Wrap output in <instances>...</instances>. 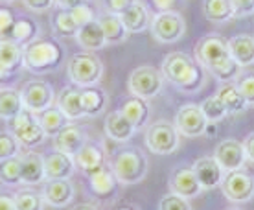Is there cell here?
<instances>
[{
    "mask_svg": "<svg viewBox=\"0 0 254 210\" xmlns=\"http://www.w3.org/2000/svg\"><path fill=\"white\" fill-rule=\"evenodd\" d=\"M37 120H39V124H41L43 131L46 133V137H50V139H56V137L70 124V120L61 113V109H59L58 105H54V107L46 109L43 113H39Z\"/></svg>",
    "mask_w": 254,
    "mask_h": 210,
    "instance_id": "1f68e13d",
    "label": "cell"
},
{
    "mask_svg": "<svg viewBox=\"0 0 254 210\" xmlns=\"http://www.w3.org/2000/svg\"><path fill=\"white\" fill-rule=\"evenodd\" d=\"M225 210H242L240 207H230V209H225Z\"/></svg>",
    "mask_w": 254,
    "mask_h": 210,
    "instance_id": "6f0895ef",
    "label": "cell"
},
{
    "mask_svg": "<svg viewBox=\"0 0 254 210\" xmlns=\"http://www.w3.org/2000/svg\"><path fill=\"white\" fill-rule=\"evenodd\" d=\"M151 35L159 43H175L185 35L186 22L185 17L177 11L157 13L151 20Z\"/></svg>",
    "mask_w": 254,
    "mask_h": 210,
    "instance_id": "30bf717a",
    "label": "cell"
},
{
    "mask_svg": "<svg viewBox=\"0 0 254 210\" xmlns=\"http://www.w3.org/2000/svg\"><path fill=\"white\" fill-rule=\"evenodd\" d=\"M0 181L7 186L22 185V172H20V157L2 160L0 162Z\"/></svg>",
    "mask_w": 254,
    "mask_h": 210,
    "instance_id": "f35d334b",
    "label": "cell"
},
{
    "mask_svg": "<svg viewBox=\"0 0 254 210\" xmlns=\"http://www.w3.org/2000/svg\"><path fill=\"white\" fill-rule=\"evenodd\" d=\"M4 2H13V0H4Z\"/></svg>",
    "mask_w": 254,
    "mask_h": 210,
    "instance_id": "680465c9",
    "label": "cell"
},
{
    "mask_svg": "<svg viewBox=\"0 0 254 210\" xmlns=\"http://www.w3.org/2000/svg\"><path fill=\"white\" fill-rule=\"evenodd\" d=\"M17 20V15L11 7L0 6V41H7L13 30V24Z\"/></svg>",
    "mask_w": 254,
    "mask_h": 210,
    "instance_id": "7bdbcfd3",
    "label": "cell"
},
{
    "mask_svg": "<svg viewBox=\"0 0 254 210\" xmlns=\"http://www.w3.org/2000/svg\"><path fill=\"white\" fill-rule=\"evenodd\" d=\"M111 170L115 172L120 185H138L147 175L149 162L147 157L138 147H124L116 151L111 162Z\"/></svg>",
    "mask_w": 254,
    "mask_h": 210,
    "instance_id": "3957f363",
    "label": "cell"
},
{
    "mask_svg": "<svg viewBox=\"0 0 254 210\" xmlns=\"http://www.w3.org/2000/svg\"><path fill=\"white\" fill-rule=\"evenodd\" d=\"M229 39H225L219 33H208L197 41L195 45V61L204 70H208L217 61L229 58Z\"/></svg>",
    "mask_w": 254,
    "mask_h": 210,
    "instance_id": "8fae6325",
    "label": "cell"
},
{
    "mask_svg": "<svg viewBox=\"0 0 254 210\" xmlns=\"http://www.w3.org/2000/svg\"><path fill=\"white\" fill-rule=\"evenodd\" d=\"M72 210H100V209L92 203H79V205H76Z\"/></svg>",
    "mask_w": 254,
    "mask_h": 210,
    "instance_id": "11a10c76",
    "label": "cell"
},
{
    "mask_svg": "<svg viewBox=\"0 0 254 210\" xmlns=\"http://www.w3.org/2000/svg\"><path fill=\"white\" fill-rule=\"evenodd\" d=\"M236 17H247L254 13V0H230Z\"/></svg>",
    "mask_w": 254,
    "mask_h": 210,
    "instance_id": "bcb514c9",
    "label": "cell"
},
{
    "mask_svg": "<svg viewBox=\"0 0 254 210\" xmlns=\"http://www.w3.org/2000/svg\"><path fill=\"white\" fill-rule=\"evenodd\" d=\"M9 76H11V74H9V72H6V70L0 67V89H4V85L7 83Z\"/></svg>",
    "mask_w": 254,
    "mask_h": 210,
    "instance_id": "db71d44e",
    "label": "cell"
},
{
    "mask_svg": "<svg viewBox=\"0 0 254 210\" xmlns=\"http://www.w3.org/2000/svg\"><path fill=\"white\" fill-rule=\"evenodd\" d=\"M70 81L77 87H92L103 76V63L94 52H77L66 63Z\"/></svg>",
    "mask_w": 254,
    "mask_h": 210,
    "instance_id": "277c9868",
    "label": "cell"
},
{
    "mask_svg": "<svg viewBox=\"0 0 254 210\" xmlns=\"http://www.w3.org/2000/svg\"><path fill=\"white\" fill-rule=\"evenodd\" d=\"M41 194L46 205H50L54 209H63L72 203V199L76 196V188L70 183V179H54V181H46Z\"/></svg>",
    "mask_w": 254,
    "mask_h": 210,
    "instance_id": "ac0fdd59",
    "label": "cell"
},
{
    "mask_svg": "<svg viewBox=\"0 0 254 210\" xmlns=\"http://www.w3.org/2000/svg\"><path fill=\"white\" fill-rule=\"evenodd\" d=\"M20 98H22L24 109L32 111L33 115H39L46 109L54 107L56 92H54V87L45 79H32L22 85Z\"/></svg>",
    "mask_w": 254,
    "mask_h": 210,
    "instance_id": "ba28073f",
    "label": "cell"
},
{
    "mask_svg": "<svg viewBox=\"0 0 254 210\" xmlns=\"http://www.w3.org/2000/svg\"><path fill=\"white\" fill-rule=\"evenodd\" d=\"M131 96H138L142 100H151L160 94L164 87V76L159 69L151 65H142L131 72L129 81H127Z\"/></svg>",
    "mask_w": 254,
    "mask_h": 210,
    "instance_id": "8992f818",
    "label": "cell"
},
{
    "mask_svg": "<svg viewBox=\"0 0 254 210\" xmlns=\"http://www.w3.org/2000/svg\"><path fill=\"white\" fill-rule=\"evenodd\" d=\"M159 210H191L190 199H185L175 194H166L164 198L160 199Z\"/></svg>",
    "mask_w": 254,
    "mask_h": 210,
    "instance_id": "ee69618b",
    "label": "cell"
},
{
    "mask_svg": "<svg viewBox=\"0 0 254 210\" xmlns=\"http://www.w3.org/2000/svg\"><path fill=\"white\" fill-rule=\"evenodd\" d=\"M56 4H58L59 7H63V9H72V7L87 4V0H56Z\"/></svg>",
    "mask_w": 254,
    "mask_h": 210,
    "instance_id": "f5cc1de1",
    "label": "cell"
},
{
    "mask_svg": "<svg viewBox=\"0 0 254 210\" xmlns=\"http://www.w3.org/2000/svg\"><path fill=\"white\" fill-rule=\"evenodd\" d=\"M79 89L81 87H77V85H66L61 89L58 96V107L61 109V113H63L70 122L72 120H79L83 118V107H81V96H79Z\"/></svg>",
    "mask_w": 254,
    "mask_h": 210,
    "instance_id": "d4e9b609",
    "label": "cell"
},
{
    "mask_svg": "<svg viewBox=\"0 0 254 210\" xmlns=\"http://www.w3.org/2000/svg\"><path fill=\"white\" fill-rule=\"evenodd\" d=\"M173 126L177 128L179 135L188 137V139H195V137L206 133L208 120L204 118L203 111L197 103H185L179 107Z\"/></svg>",
    "mask_w": 254,
    "mask_h": 210,
    "instance_id": "7c38bea8",
    "label": "cell"
},
{
    "mask_svg": "<svg viewBox=\"0 0 254 210\" xmlns=\"http://www.w3.org/2000/svg\"><path fill=\"white\" fill-rule=\"evenodd\" d=\"M113 210H138L134 205H129V203H120V205H116Z\"/></svg>",
    "mask_w": 254,
    "mask_h": 210,
    "instance_id": "9f6ffc18",
    "label": "cell"
},
{
    "mask_svg": "<svg viewBox=\"0 0 254 210\" xmlns=\"http://www.w3.org/2000/svg\"><path fill=\"white\" fill-rule=\"evenodd\" d=\"M243 149L251 162H254V133H249L243 140Z\"/></svg>",
    "mask_w": 254,
    "mask_h": 210,
    "instance_id": "f907efd6",
    "label": "cell"
},
{
    "mask_svg": "<svg viewBox=\"0 0 254 210\" xmlns=\"http://www.w3.org/2000/svg\"><path fill=\"white\" fill-rule=\"evenodd\" d=\"M17 210H45V199L43 194L35 190H19L13 196Z\"/></svg>",
    "mask_w": 254,
    "mask_h": 210,
    "instance_id": "74e56055",
    "label": "cell"
},
{
    "mask_svg": "<svg viewBox=\"0 0 254 210\" xmlns=\"http://www.w3.org/2000/svg\"><path fill=\"white\" fill-rule=\"evenodd\" d=\"M146 146L155 155H172L181 146V135L173 122L157 120L146 129Z\"/></svg>",
    "mask_w": 254,
    "mask_h": 210,
    "instance_id": "5b68a950",
    "label": "cell"
},
{
    "mask_svg": "<svg viewBox=\"0 0 254 210\" xmlns=\"http://www.w3.org/2000/svg\"><path fill=\"white\" fill-rule=\"evenodd\" d=\"M105 135L115 142H127L131 140L136 133V129L131 126V122L122 115L120 111H111L105 118Z\"/></svg>",
    "mask_w": 254,
    "mask_h": 210,
    "instance_id": "484cf974",
    "label": "cell"
},
{
    "mask_svg": "<svg viewBox=\"0 0 254 210\" xmlns=\"http://www.w3.org/2000/svg\"><path fill=\"white\" fill-rule=\"evenodd\" d=\"M77 45L85 48L87 52H94V50H102L107 46L105 43V35H103V30L98 20H92L89 24L81 26L76 33Z\"/></svg>",
    "mask_w": 254,
    "mask_h": 210,
    "instance_id": "83f0119b",
    "label": "cell"
},
{
    "mask_svg": "<svg viewBox=\"0 0 254 210\" xmlns=\"http://www.w3.org/2000/svg\"><path fill=\"white\" fill-rule=\"evenodd\" d=\"M89 140V135L85 131L83 126L79 124H68L66 128L61 131V133L54 139V146L56 149L63 153H68V155H76L79 149L83 147V144Z\"/></svg>",
    "mask_w": 254,
    "mask_h": 210,
    "instance_id": "44dd1931",
    "label": "cell"
},
{
    "mask_svg": "<svg viewBox=\"0 0 254 210\" xmlns=\"http://www.w3.org/2000/svg\"><path fill=\"white\" fill-rule=\"evenodd\" d=\"M45 159V175L46 181H54V179H70L76 173V162L74 157L68 153H63L59 149H54L48 153Z\"/></svg>",
    "mask_w": 254,
    "mask_h": 210,
    "instance_id": "d6986e66",
    "label": "cell"
},
{
    "mask_svg": "<svg viewBox=\"0 0 254 210\" xmlns=\"http://www.w3.org/2000/svg\"><path fill=\"white\" fill-rule=\"evenodd\" d=\"M214 159L217 164L221 166L225 172H234V170H242L247 155L243 149V142L236 139H225L214 149Z\"/></svg>",
    "mask_w": 254,
    "mask_h": 210,
    "instance_id": "4fadbf2b",
    "label": "cell"
},
{
    "mask_svg": "<svg viewBox=\"0 0 254 210\" xmlns=\"http://www.w3.org/2000/svg\"><path fill=\"white\" fill-rule=\"evenodd\" d=\"M236 87L243 96V100L247 102V105H254V70L240 74V77L236 79Z\"/></svg>",
    "mask_w": 254,
    "mask_h": 210,
    "instance_id": "b9f144b4",
    "label": "cell"
},
{
    "mask_svg": "<svg viewBox=\"0 0 254 210\" xmlns=\"http://www.w3.org/2000/svg\"><path fill=\"white\" fill-rule=\"evenodd\" d=\"M0 210H17L15 201H13V196L0 194Z\"/></svg>",
    "mask_w": 254,
    "mask_h": 210,
    "instance_id": "816d5d0a",
    "label": "cell"
},
{
    "mask_svg": "<svg viewBox=\"0 0 254 210\" xmlns=\"http://www.w3.org/2000/svg\"><path fill=\"white\" fill-rule=\"evenodd\" d=\"M193 173H195L197 181L203 190H214L217 186H221L223 179H225V170L217 164V160L214 159V155H204L191 164Z\"/></svg>",
    "mask_w": 254,
    "mask_h": 210,
    "instance_id": "2e32d148",
    "label": "cell"
},
{
    "mask_svg": "<svg viewBox=\"0 0 254 210\" xmlns=\"http://www.w3.org/2000/svg\"><path fill=\"white\" fill-rule=\"evenodd\" d=\"M136 0H105V7L109 9V13L115 15H122L124 11H127L129 7L133 6Z\"/></svg>",
    "mask_w": 254,
    "mask_h": 210,
    "instance_id": "7dc6e473",
    "label": "cell"
},
{
    "mask_svg": "<svg viewBox=\"0 0 254 210\" xmlns=\"http://www.w3.org/2000/svg\"><path fill=\"white\" fill-rule=\"evenodd\" d=\"M52 28L58 35H63V37H76L79 30L70 15V9H63V7H58L52 13Z\"/></svg>",
    "mask_w": 254,
    "mask_h": 210,
    "instance_id": "d590c367",
    "label": "cell"
},
{
    "mask_svg": "<svg viewBox=\"0 0 254 210\" xmlns=\"http://www.w3.org/2000/svg\"><path fill=\"white\" fill-rule=\"evenodd\" d=\"M162 76L166 81L175 85L181 92L193 94L204 87L206 70L185 52H172L162 61Z\"/></svg>",
    "mask_w": 254,
    "mask_h": 210,
    "instance_id": "6da1fadb",
    "label": "cell"
},
{
    "mask_svg": "<svg viewBox=\"0 0 254 210\" xmlns=\"http://www.w3.org/2000/svg\"><path fill=\"white\" fill-rule=\"evenodd\" d=\"M216 94L223 102V105H225L229 115H240V113H245V111H247L249 105H247V102L243 100V96L240 94L236 83H223Z\"/></svg>",
    "mask_w": 254,
    "mask_h": 210,
    "instance_id": "d6a6232c",
    "label": "cell"
},
{
    "mask_svg": "<svg viewBox=\"0 0 254 210\" xmlns=\"http://www.w3.org/2000/svg\"><path fill=\"white\" fill-rule=\"evenodd\" d=\"M153 7L159 13H166V11H175V7L181 4V0H151Z\"/></svg>",
    "mask_w": 254,
    "mask_h": 210,
    "instance_id": "681fc988",
    "label": "cell"
},
{
    "mask_svg": "<svg viewBox=\"0 0 254 210\" xmlns=\"http://www.w3.org/2000/svg\"><path fill=\"white\" fill-rule=\"evenodd\" d=\"M0 67L15 74L24 67V48L13 41H0Z\"/></svg>",
    "mask_w": 254,
    "mask_h": 210,
    "instance_id": "4dcf8cb0",
    "label": "cell"
},
{
    "mask_svg": "<svg viewBox=\"0 0 254 210\" xmlns=\"http://www.w3.org/2000/svg\"><path fill=\"white\" fill-rule=\"evenodd\" d=\"M89 190L92 196L100 199H111L115 198L120 190V181L116 179L115 172L111 170V166H103L100 170H96L89 175Z\"/></svg>",
    "mask_w": 254,
    "mask_h": 210,
    "instance_id": "e0dca14e",
    "label": "cell"
},
{
    "mask_svg": "<svg viewBox=\"0 0 254 210\" xmlns=\"http://www.w3.org/2000/svg\"><path fill=\"white\" fill-rule=\"evenodd\" d=\"M96 20L102 26L107 45H120V43H124V41L129 37L126 26H124V22H122V19H120V15L103 13V15H100Z\"/></svg>",
    "mask_w": 254,
    "mask_h": 210,
    "instance_id": "f1b7e54d",
    "label": "cell"
},
{
    "mask_svg": "<svg viewBox=\"0 0 254 210\" xmlns=\"http://www.w3.org/2000/svg\"><path fill=\"white\" fill-rule=\"evenodd\" d=\"M79 96H81V107H83V115L89 116V118H96L100 116L107 107L109 98L105 94V90L98 85H92V87H81L79 89Z\"/></svg>",
    "mask_w": 254,
    "mask_h": 210,
    "instance_id": "603a6c76",
    "label": "cell"
},
{
    "mask_svg": "<svg viewBox=\"0 0 254 210\" xmlns=\"http://www.w3.org/2000/svg\"><path fill=\"white\" fill-rule=\"evenodd\" d=\"M199 107H201V111H203L204 118L208 120V124H217V122H221L223 118H227V116H229L227 109H225V105H223L221 100L217 98V94L206 98Z\"/></svg>",
    "mask_w": 254,
    "mask_h": 210,
    "instance_id": "ab89813d",
    "label": "cell"
},
{
    "mask_svg": "<svg viewBox=\"0 0 254 210\" xmlns=\"http://www.w3.org/2000/svg\"><path fill=\"white\" fill-rule=\"evenodd\" d=\"M122 22L126 26L127 33H142L146 32L147 28L151 26V19H149V11L142 2H134L133 6L129 7L127 11L120 15Z\"/></svg>",
    "mask_w": 254,
    "mask_h": 210,
    "instance_id": "4316f807",
    "label": "cell"
},
{
    "mask_svg": "<svg viewBox=\"0 0 254 210\" xmlns=\"http://www.w3.org/2000/svg\"><path fill=\"white\" fill-rule=\"evenodd\" d=\"M22 109H24V103L20 98V90L13 89V87L0 89V118L2 120H13Z\"/></svg>",
    "mask_w": 254,
    "mask_h": 210,
    "instance_id": "836d02e7",
    "label": "cell"
},
{
    "mask_svg": "<svg viewBox=\"0 0 254 210\" xmlns=\"http://www.w3.org/2000/svg\"><path fill=\"white\" fill-rule=\"evenodd\" d=\"M221 192L230 203H249L254 198V175L243 168L227 172L221 183Z\"/></svg>",
    "mask_w": 254,
    "mask_h": 210,
    "instance_id": "9c48e42d",
    "label": "cell"
},
{
    "mask_svg": "<svg viewBox=\"0 0 254 210\" xmlns=\"http://www.w3.org/2000/svg\"><path fill=\"white\" fill-rule=\"evenodd\" d=\"M70 15H72L74 22L77 24V28H81V26L89 24V22L96 20V15H94V11H92V7H90L89 4L72 7V9H70Z\"/></svg>",
    "mask_w": 254,
    "mask_h": 210,
    "instance_id": "f6af8a7d",
    "label": "cell"
},
{
    "mask_svg": "<svg viewBox=\"0 0 254 210\" xmlns=\"http://www.w3.org/2000/svg\"><path fill=\"white\" fill-rule=\"evenodd\" d=\"M22 2H24V6L28 7V9L37 11V13L48 11V9L54 7V4H56V0H22Z\"/></svg>",
    "mask_w": 254,
    "mask_h": 210,
    "instance_id": "c3c4849f",
    "label": "cell"
},
{
    "mask_svg": "<svg viewBox=\"0 0 254 210\" xmlns=\"http://www.w3.org/2000/svg\"><path fill=\"white\" fill-rule=\"evenodd\" d=\"M20 172H22V185H41L46 181L45 159L35 151L20 153Z\"/></svg>",
    "mask_w": 254,
    "mask_h": 210,
    "instance_id": "7402d4cb",
    "label": "cell"
},
{
    "mask_svg": "<svg viewBox=\"0 0 254 210\" xmlns=\"http://www.w3.org/2000/svg\"><path fill=\"white\" fill-rule=\"evenodd\" d=\"M39 33H41V26L35 20L28 19V17H17L7 41H13L15 45L24 48V46H28L39 37Z\"/></svg>",
    "mask_w": 254,
    "mask_h": 210,
    "instance_id": "f546056e",
    "label": "cell"
},
{
    "mask_svg": "<svg viewBox=\"0 0 254 210\" xmlns=\"http://www.w3.org/2000/svg\"><path fill=\"white\" fill-rule=\"evenodd\" d=\"M240 70H242V67L232 59V56H229V58L217 61L216 65H212L208 72L223 83H234L240 77Z\"/></svg>",
    "mask_w": 254,
    "mask_h": 210,
    "instance_id": "8d00e7d4",
    "label": "cell"
},
{
    "mask_svg": "<svg viewBox=\"0 0 254 210\" xmlns=\"http://www.w3.org/2000/svg\"><path fill=\"white\" fill-rule=\"evenodd\" d=\"M118 111L131 122V126L136 131L146 128L151 118V107H149L147 100H142L138 96H127Z\"/></svg>",
    "mask_w": 254,
    "mask_h": 210,
    "instance_id": "ffe728a7",
    "label": "cell"
},
{
    "mask_svg": "<svg viewBox=\"0 0 254 210\" xmlns=\"http://www.w3.org/2000/svg\"><path fill=\"white\" fill-rule=\"evenodd\" d=\"M170 192L185 199H193L203 192L191 166H177L170 173Z\"/></svg>",
    "mask_w": 254,
    "mask_h": 210,
    "instance_id": "9a60e30c",
    "label": "cell"
},
{
    "mask_svg": "<svg viewBox=\"0 0 254 210\" xmlns=\"http://www.w3.org/2000/svg\"><path fill=\"white\" fill-rule=\"evenodd\" d=\"M64 48L56 37L39 35L33 43L24 46V69L33 74H50L61 69Z\"/></svg>",
    "mask_w": 254,
    "mask_h": 210,
    "instance_id": "7a4b0ae2",
    "label": "cell"
},
{
    "mask_svg": "<svg viewBox=\"0 0 254 210\" xmlns=\"http://www.w3.org/2000/svg\"><path fill=\"white\" fill-rule=\"evenodd\" d=\"M20 155V144L19 140L13 137L9 131H0V162Z\"/></svg>",
    "mask_w": 254,
    "mask_h": 210,
    "instance_id": "60d3db41",
    "label": "cell"
},
{
    "mask_svg": "<svg viewBox=\"0 0 254 210\" xmlns=\"http://www.w3.org/2000/svg\"><path fill=\"white\" fill-rule=\"evenodd\" d=\"M229 52L242 69L254 65V37L249 33H238L229 39Z\"/></svg>",
    "mask_w": 254,
    "mask_h": 210,
    "instance_id": "cb8c5ba5",
    "label": "cell"
},
{
    "mask_svg": "<svg viewBox=\"0 0 254 210\" xmlns=\"http://www.w3.org/2000/svg\"><path fill=\"white\" fill-rule=\"evenodd\" d=\"M9 133H13V137L19 140L20 147L28 149L41 146L46 140V133L39 124L37 115H33L28 109H22L13 120H9Z\"/></svg>",
    "mask_w": 254,
    "mask_h": 210,
    "instance_id": "52a82bcc",
    "label": "cell"
},
{
    "mask_svg": "<svg viewBox=\"0 0 254 210\" xmlns=\"http://www.w3.org/2000/svg\"><path fill=\"white\" fill-rule=\"evenodd\" d=\"M203 13L212 22H229L236 17L230 0H204Z\"/></svg>",
    "mask_w": 254,
    "mask_h": 210,
    "instance_id": "e575fe53",
    "label": "cell"
},
{
    "mask_svg": "<svg viewBox=\"0 0 254 210\" xmlns=\"http://www.w3.org/2000/svg\"><path fill=\"white\" fill-rule=\"evenodd\" d=\"M74 162H76V168H79L83 173L90 175L96 170L107 166V151H105L102 142L89 139L83 144L81 149L74 155Z\"/></svg>",
    "mask_w": 254,
    "mask_h": 210,
    "instance_id": "5bb4252c",
    "label": "cell"
}]
</instances>
